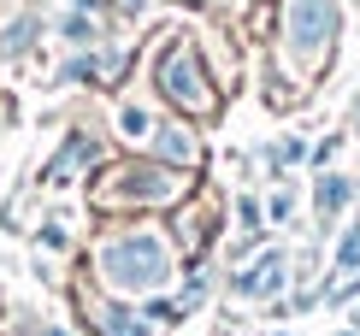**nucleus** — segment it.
Listing matches in <instances>:
<instances>
[{"label": "nucleus", "instance_id": "1", "mask_svg": "<svg viewBox=\"0 0 360 336\" xmlns=\"http://www.w3.org/2000/svg\"><path fill=\"white\" fill-rule=\"evenodd\" d=\"M337 36V0H290V48L295 59H319Z\"/></svg>", "mask_w": 360, "mask_h": 336}, {"label": "nucleus", "instance_id": "2", "mask_svg": "<svg viewBox=\"0 0 360 336\" xmlns=\"http://www.w3.org/2000/svg\"><path fill=\"white\" fill-rule=\"evenodd\" d=\"M166 89H172L184 106H207V89H201V77H195V59H189V53H177L172 65H166Z\"/></svg>", "mask_w": 360, "mask_h": 336}, {"label": "nucleus", "instance_id": "3", "mask_svg": "<svg viewBox=\"0 0 360 336\" xmlns=\"http://www.w3.org/2000/svg\"><path fill=\"white\" fill-rule=\"evenodd\" d=\"M118 259H124V266H142V259H148V248H136V254H118ZM118 278H124V283H148L154 271H118Z\"/></svg>", "mask_w": 360, "mask_h": 336}]
</instances>
